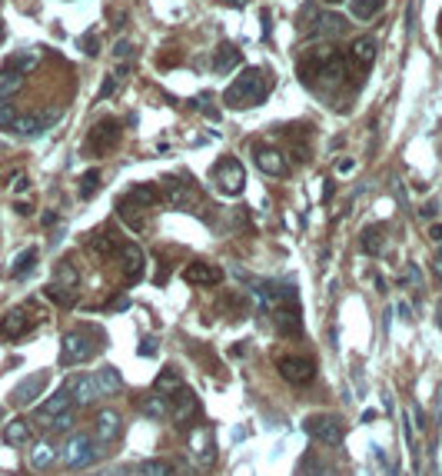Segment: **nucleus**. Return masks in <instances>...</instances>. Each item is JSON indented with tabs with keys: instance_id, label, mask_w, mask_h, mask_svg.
Masks as SVG:
<instances>
[{
	"instance_id": "8",
	"label": "nucleus",
	"mask_w": 442,
	"mask_h": 476,
	"mask_svg": "<svg viewBox=\"0 0 442 476\" xmlns=\"http://www.w3.org/2000/svg\"><path fill=\"white\" fill-rule=\"evenodd\" d=\"M50 383V373L43 370V373H33V377H27V380H21L17 387H13V393H11V403L13 406H33V400L43 393V387Z\"/></svg>"
},
{
	"instance_id": "14",
	"label": "nucleus",
	"mask_w": 442,
	"mask_h": 476,
	"mask_svg": "<svg viewBox=\"0 0 442 476\" xmlns=\"http://www.w3.org/2000/svg\"><path fill=\"white\" fill-rule=\"evenodd\" d=\"M120 267H123V277L127 280H140L143 277V263H147V257H143V250L137 247V243H120Z\"/></svg>"
},
{
	"instance_id": "44",
	"label": "nucleus",
	"mask_w": 442,
	"mask_h": 476,
	"mask_svg": "<svg viewBox=\"0 0 442 476\" xmlns=\"http://www.w3.org/2000/svg\"><path fill=\"white\" fill-rule=\"evenodd\" d=\"M157 353V340H143L140 343V357H153Z\"/></svg>"
},
{
	"instance_id": "31",
	"label": "nucleus",
	"mask_w": 442,
	"mask_h": 476,
	"mask_svg": "<svg viewBox=\"0 0 442 476\" xmlns=\"http://www.w3.org/2000/svg\"><path fill=\"white\" fill-rule=\"evenodd\" d=\"M140 413L143 416H150V420H166L170 416V406L163 403V397L157 393V397H147V400H140Z\"/></svg>"
},
{
	"instance_id": "16",
	"label": "nucleus",
	"mask_w": 442,
	"mask_h": 476,
	"mask_svg": "<svg viewBox=\"0 0 442 476\" xmlns=\"http://www.w3.org/2000/svg\"><path fill=\"white\" fill-rule=\"evenodd\" d=\"M346 31V21L339 13H316L313 27H310V37L313 40H323V37H339Z\"/></svg>"
},
{
	"instance_id": "50",
	"label": "nucleus",
	"mask_w": 442,
	"mask_h": 476,
	"mask_svg": "<svg viewBox=\"0 0 442 476\" xmlns=\"http://www.w3.org/2000/svg\"><path fill=\"white\" fill-rule=\"evenodd\" d=\"M436 210H439V206H436V204H426V206H422V210H419V214H422V216H436Z\"/></svg>"
},
{
	"instance_id": "54",
	"label": "nucleus",
	"mask_w": 442,
	"mask_h": 476,
	"mask_svg": "<svg viewBox=\"0 0 442 476\" xmlns=\"http://www.w3.org/2000/svg\"><path fill=\"white\" fill-rule=\"evenodd\" d=\"M323 4H343V0H323Z\"/></svg>"
},
{
	"instance_id": "1",
	"label": "nucleus",
	"mask_w": 442,
	"mask_h": 476,
	"mask_svg": "<svg viewBox=\"0 0 442 476\" xmlns=\"http://www.w3.org/2000/svg\"><path fill=\"white\" fill-rule=\"evenodd\" d=\"M266 77H263V70L259 67H246L243 74L233 80V84L227 87V94H223V100H227L230 107L237 110H246V107H256L259 100L266 97Z\"/></svg>"
},
{
	"instance_id": "25",
	"label": "nucleus",
	"mask_w": 442,
	"mask_h": 476,
	"mask_svg": "<svg viewBox=\"0 0 442 476\" xmlns=\"http://www.w3.org/2000/svg\"><path fill=\"white\" fill-rule=\"evenodd\" d=\"M359 247H363V253H366V257H379V253H382V247H386L382 227H366V230H363V233H359Z\"/></svg>"
},
{
	"instance_id": "43",
	"label": "nucleus",
	"mask_w": 442,
	"mask_h": 476,
	"mask_svg": "<svg viewBox=\"0 0 442 476\" xmlns=\"http://www.w3.org/2000/svg\"><path fill=\"white\" fill-rule=\"evenodd\" d=\"M70 426H74V416H70V413H60V416L50 423V430H70Z\"/></svg>"
},
{
	"instance_id": "39",
	"label": "nucleus",
	"mask_w": 442,
	"mask_h": 476,
	"mask_svg": "<svg viewBox=\"0 0 442 476\" xmlns=\"http://www.w3.org/2000/svg\"><path fill=\"white\" fill-rule=\"evenodd\" d=\"M13 123H17V110L11 104H0V130H11L13 133Z\"/></svg>"
},
{
	"instance_id": "24",
	"label": "nucleus",
	"mask_w": 442,
	"mask_h": 476,
	"mask_svg": "<svg viewBox=\"0 0 442 476\" xmlns=\"http://www.w3.org/2000/svg\"><path fill=\"white\" fill-rule=\"evenodd\" d=\"M4 440H7V446H27L30 443V423L27 420H11L7 426H4Z\"/></svg>"
},
{
	"instance_id": "2",
	"label": "nucleus",
	"mask_w": 442,
	"mask_h": 476,
	"mask_svg": "<svg viewBox=\"0 0 442 476\" xmlns=\"http://www.w3.org/2000/svg\"><path fill=\"white\" fill-rule=\"evenodd\" d=\"M302 433L323 446H339L346 440L343 420L333 416V413H313V416H306V420H302Z\"/></svg>"
},
{
	"instance_id": "53",
	"label": "nucleus",
	"mask_w": 442,
	"mask_h": 476,
	"mask_svg": "<svg viewBox=\"0 0 442 476\" xmlns=\"http://www.w3.org/2000/svg\"><path fill=\"white\" fill-rule=\"evenodd\" d=\"M243 4H246V0H233V7H243Z\"/></svg>"
},
{
	"instance_id": "19",
	"label": "nucleus",
	"mask_w": 442,
	"mask_h": 476,
	"mask_svg": "<svg viewBox=\"0 0 442 476\" xmlns=\"http://www.w3.org/2000/svg\"><path fill=\"white\" fill-rule=\"evenodd\" d=\"M196 410H200V403H196V397L190 393V389H180V393H173V406H170V413L176 416V423L193 420Z\"/></svg>"
},
{
	"instance_id": "17",
	"label": "nucleus",
	"mask_w": 442,
	"mask_h": 476,
	"mask_svg": "<svg viewBox=\"0 0 442 476\" xmlns=\"http://www.w3.org/2000/svg\"><path fill=\"white\" fill-rule=\"evenodd\" d=\"M67 406H70V389L64 387V389H57V393L47 403H40V406H37V420L50 426V423H54L60 413H67Z\"/></svg>"
},
{
	"instance_id": "4",
	"label": "nucleus",
	"mask_w": 442,
	"mask_h": 476,
	"mask_svg": "<svg viewBox=\"0 0 442 476\" xmlns=\"http://www.w3.org/2000/svg\"><path fill=\"white\" fill-rule=\"evenodd\" d=\"M94 350H97V343H94L84 330H70V333L64 336V343H60V367L86 363V360L94 357Z\"/></svg>"
},
{
	"instance_id": "29",
	"label": "nucleus",
	"mask_w": 442,
	"mask_h": 476,
	"mask_svg": "<svg viewBox=\"0 0 442 476\" xmlns=\"http://www.w3.org/2000/svg\"><path fill=\"white\" fill-rule=\"evenodd\" d=\"M166 200H170L176 210H186V206H193V194H190V187L180 184V180H166Z\"/></svg>"
},
{
	"instance_id": "41",
	"label": "nucleus",
	"mask_w": 442,
	"mask_h": 476,
	"mask_svg": "<svg viewBox=\"0 0 442 476\" xmlns=\"http://www.w3.org/2000/svg\"><path fill=\"white\" fill-rule=\"evenodd\" d=\"M27 187H30V180H27V173H13V180H11V190L13 194H23V190H27Z\"/></svg>"
},
{
	"instance_id": "40",
	"label": "nucleus",
	"mask_w": 442,
	"mask_h": 476,
	"mask_svg": "<svg viewBox=\"0 0 442 476\" xmlns=\"http://www.w3.org/2000/svg\"><path fill=\"white\" fill-rule=\"evenodd\" d=\"M117 80H120V74H107V80H103V87H100V94H97V100H107L113 90H117Z\"/></svg>"
},
{
	"instance_id": "33",
	"label": "nucleus",
	"mask_w": 442,
	"mask_h": 476,
	"mask_svg": "<svg viewBox=\"0 0 442 476\" xmlns=\"http://www.w3.org/2000/svg\"><path fill=\"white\" fill-rule=\"evenodd\" d=\"M386 7V0H353V17L356 21H373Z\"/></svg>"
},
{
	"instance_id": "32",
	"label": "nucleus",
	"mask_w": 442,
	"mask_h": 476,
	"mask_svg": "<svg viewBox=\"0 0 442 476\" xmlns=\"http://www.w3.org/2000/svg\"><path fill=\"white\" fill-rule=\"evenodd\" d=\"M54 460H57V450L50 443H37L30 450V466H33V470H47Z\"/></svg>"
},
{
	"instance_id": "35",
	"label": "nucleus",
	"mask_w": 442,
	"mask_h": 476,
	"mask_svg": "<svg viewBox=\"0 0 442 476\" xmlns=\"http://www.w3.org/2000/svg\"><path fill=\"white\" fill-rule=\"evenodd\" d=\"M140 476H173V466L166 460H147L140 466Z\"/></svg>"
},
{
	"instance_id": "45",
	"label": "nucleus",
	"mask_w": 442,
	"mask_h": 476,
	"mask_svg": "<svg viewBox=\"0 0 442 476\" xmlns=\"http://www.w3.org/2000/svg\"><path fill=\"white\" fill-rule=\"evenodd\" d=\"M113 54H117V57H127V54H130V43H127V40H117Z\"/></svg>"
},
{
	"instance_id": "52",
	"label": "nucleus",
	"mask_w": 442,
	"mask_h": 476,
	"mask_svg": "<svg viewBox=\"0 0 442 476\" xmlns=\"http://www.w3.org/2000/svg\"><path fill=\"white\" fill-rule=\"evenodd\" d=\"M17 214L27 216V214H33V206H30V204H17Z\"/></svg>"
},
{
	"instance_id": "47",
	"label": "nucleus",
	"mask_w": 442,
	"mask_h": 476,
	"mask_svg": "<svg viewBox=\"0 0 442 476\" xmlns=\"http://www.w3.org/2000/svg\"><path fill=\"white\" fill-rule=\"evenodd\" d=\"M127 306H130V300H127V297H117V300L110 303V310H127Z\"/></svg>"
},
{
	"instance_id": "37",
	"label": "nucleus",
	"mask_w": 442,
	"mask_h": 476,
	"mask_svg": "<svg viewBox=\"0 0 442 476\" xmlns=\"http://www.w3.org/2000/svg\"><path fill=\"white\" fill-rule=\"evenodd\" d=\"M90 250H97L100 257H113V253H120V247L107 237V233H100V237H94V240H90Z\"/></svg>"
},
{
	"instance_id": "30",
	"label": "nucleus",
	"mask_w": 442,
	"mask_h": 476,
	"mask_svg": "<svg viewBox=\"0 0 442 476\" xmlns=\"http://www.w3.org/2000/svg\"><path fill=\"white\" fill-rule=\"evenodd\" d=\"M349 57H353L359 67H369L373 60H376V40H373V37H359V40L353 43Z\"/></svg>"
},
{
	"instance_id": "18",
	"label": "nucleus",
	"mask_w": 442,
	"mask_h": 476,
	"mask_svg": "<svg viewBox=\"0 0 442 476\" xmlns=\"http://www.w3.org/2000/svg\"><path fill=\"white\" fill-rule=\"evenodd\" d=\"M120 200H123L127 206H133V210H140V214H143V210H150V206L160 200V194H157L150 184H137V187H130V194L120 197Z\"/></svg>"
},
{
	"instance_id": "42",
	"label": "nucleus",
	"mask_w": 442,
	"mask_h": 476,
	"mask_svg": "<svg viewBox=\"0 0 442 476\" xmlns=\"http://www.w3.org/2000/svg\"><path fill=\"white\" fill-rule=\"evenodd\" d=\"M80 47H84V54H90V57H94V54H97V50H100V43H97V33H86L84 40H80Z\"/></svg>"
},
{
	"instance_id": "38",
	"label": "nucleus",
	"mask_w": 442,
	"mask_h": 476,
	"mask_svg": "<svg viewBox=\"0 0 442 476\" xmlns=\"http://www.w3.org/2000/svg\"><path fill=\"white\" fill-rule=\"evenodd\" d=\"M43 293H47L54 303H60V306H74V293H64V287H57V283H50Z\"/></svg>"
},
{
	"instance_id": "12",
	"label": "nucleus",
	"mask_w": 442,
	"mask_h": 476,
	"mask_svg": "<svg viewBox=\"0 0 442 476\" xmlns=\"http://www.w3.org/2000/svg\"><path fill=\"white\" fill-rule=\"evenodd\" d=\"M183 280L193 287H216V283H223V270L210 260H193V263H186Z\"/></svg>"
},
{
	"instance_id": "48",
	"label": "nucleus",
	"mask_w": 442,
	"mask_h": 476,
	"mask_svg": "<svg viewBox=\"0 0 442 476\" xmlns=\"http://www.w3.org/2000/svg\"><path fill=\"white\" fill-rule=\"evenodd\" d=\"M173 473H180V476H196L193 470H190V466L186 463H176V470H173Z\"/></svg>"
},
{
	"instance_id": "56",
	"label": "nucleus",
	"mask_w": 442,
	"mask_h": 476,
	"mask_svg": "<svg viewBox=\"0 0 442 476\" xmlns=\"http://www.w3.org/2000/svg\"><path fill=\"white\" fill-rule=\"evenodd\" d=\"M439 267H442V247H439Z\"/></svg>"
},
{
	"instance_id": "13",
	"label": "nucleus",
	"mask_w": 442,
	"mask_h": 476,
	"mask_svg": "<svg viewBox=\"0 0 442 476\" xmlns=\"http://www.w3.org/2000/svg\"><path fill=\"white\" fill-rule=\"evenodd\" d=\"M30 326H33V320L27 316L23 306L7 310V314L0 316V336H7V340H21L23 333H30Z\"/></svg>"
},
{
	"instance_id": "46",
	"label": "nucleus",
	"mask_w": 442,
	"mask_h": 476,
	"mask_svg": "<svg viewBox=\"0 0 442 476\" xmlns=\"http://www.w3.org/2000/svg\"><path fill=\"white\" fill-rule=\"evenodd\" d=\"M349 170H356V160H353V157H346V160L339 163V173H349Z\"/></svg>"
},
{
	"instance_id": "20",
	"label": "nucleus",
	"mask_w": 442,
	"mask_h": 476,
	"mask_svg": "<svg viewBox=\"0 0 442 476\" xmlns=\"http://www.w3.org/2000/svg\"><path fill=\"white\" fill-rule=\"evenodd\" d=\"M256 167L263 173H270V177H283L286 173V157L280 150H273V147H263V150H256Z\"/></svg>"
},
{
	"instance_id": "3",
	"label": "nucleus",
	"mask_w": 442,
	"mask_h": 476,
	"mask_svg": "<svg viewBox=\"0 0 442 476\" xmlns=\"http://www.w3.org/2000/svg\"><path fill=\"white\" fill-rule=\"evenodd\" d=\"M213 184L220 194L227 197H239L243 187H246V173H243V163L237 157H223V160L213 167Z\"/></svg>"
},
{
	"instance_id": "21",
	"label": "nucleus",
	"mask_w": 442,
	"mask_h": 476,
	"mask_svg": "<svg viewBox=\"0 0 442 476\" xmlns=\"http://www.w3.org/2000/svg\"><path fill=\"white\" fill-rule=\"evenodd\" d=\"M243 64V50H239L237 43H223L220 50H216V57H213V70L216 74H230L233 67H239Z\"/></svg>"
},
{
	"instance_id": "7",
	"label": "nucleus",
	"mask_w": 442,
	"mask_h": 476,
	"mask_svg": "<svg viewBox=\"0 0 442 476\" xmlns=\"http://www.w3.org/2000/svg\"><path fill=\"white\" fill-rule=\"evenodd\" d=\"M190 450H193V460L203 470L216 463V440H213V430L210 426H200V430L190 433Z\"/></svg>"
},
{
	"instance_id": "10",
	"label": "nucleus",
	"mask_w": 442,
	"mask_h": 476,
	"mask_svg": "<svg viewBox=\"0 0 442 476\" xmlns=\"http://www.w3.org/2000/svg\"><path fill=\"white\" fill-rule=\"evenodd\" d=\"M273 320H276V326L283 330V336H296L302 330V316H300V303H296V293L293 297H286V300L273 310Z\"/></svg>"
},
{
	"instance_id": "27",
	"label": "nucleus",
	"mask_w": 442,
	"mask_h": 476,
	"mask_svg": "<svg viewBox=\"0 0 442 476\" xmlns=\"http://www.w3.org/2000/svg\"><path fill=\"white\" fill-rule=\"evenodd\" d=\"M37 247H27V250H21L17 257H13V267H11V277H17V280H23L27 273H33V267H37Z\"/></svg>"
},
{
	"instance_id": "9",
	"label": "nucleus",
	"mask_w": 442,
	"mask_h": 476,
	"mask_svg": "<svg viewBox=\"0 0 442 476\" xmlns=\"http://www.w3.org/2000/svg\"><path fill=\"white\" fill-rule=\"evenodd\" d=\"M120 133H123V127H120L117 120H100L97 127L90 130V150H97V153H110L113 147L120 143Z\"/></svg>"
},
{
	"instance_id": "34",
	"label": "nucleus",
	"mask_w": 442,
	"mask_h": 476,
	"mask_svg": "<svg viewBox=\"0 0 442 476\" xmlns=\"http://www.w3.org/2000/svg\"><path fill=\"white\" fill-rule=\"evenodd\" d=\"M76 283H80V273H76V267L70 260H64L57 267V287H76Z\"/></svg>"
},
{
	"instance_id": "49",
	"label": "nucleus",
	"mask_w": 442,
	"mask_h": 476,
	"mask_svg": "<svg viewBox=\"0 0 442 476\" xmlns=\"http://www.w3.org/2000/svg\"><path fill=\"white\" fill-rule=\"evenodd\" d=\"M429 237H432V240H436V243H442V223H436V227H432V230H429Z\"/></svg>"
},
{
	"instance_id": "11",
	"label": "nucleus",
	"mask_w": 442,
	"mask_h": 476,
	"mask_svg": "<svg viewBox=\"0 0 442 476\" xmlns=\"http://www.w3.org/2000/svg\"><path fill=\"white\" fill-rule=\"evenodd\" d=\"M57 120H60V107L47 110V114H33V117H17L13 133H21V137H40V133H47V130L54 127Z\"/></svg>"
},
{
	"instance_id": "5",
	"label": "nucleus",
	"mask_w": 442,
	"mask_h": 476,
	"mask_svg": "<svg viewBox=\"0 0 442 476\" xmlns=\"http://www.w3.org/2000/svg\"><path fill=\"white\" fill-rule=\"evenodd\" d=\"M276 370L293 387H306L316 377V363L310 357H276Z\"/></svg>"
},
{
	"instance_id": "55",
	"label": "nucleus",
	"mask_w": 442,
	"mask_h": 476,
	"mask_svg": "<svg viewBox=\"0 0 442 476\" xmlns=\"http://www.w3.org/2000/svg\"><path fill=\"white\" fill-rule=\"evenodd\" d=\"M0 40H4V23H0Z\"/></svg>"
},
{
	"instance_id": "26",
	"label": "nucleus",
	"mask_w": 442,
	"mask_h": 476,
	"mask_svg": "<svg viewBox=\"0 0 442 476\" xmlns=\"http://www.w3.org/2000/svg\"><path fill=\"white\" fill-rule=\"evenodd\" d=\"M180 389H183V380H180V373H176V370L173 367H166V370H160V377L153 380V393H180Z\"/></svg>"
},
{
	"instance_id": "28",
	"label": "nucleus",
	"mask_w": 442,
	"mask_h": 476,
	"mask_svg": "<svg viewBox=\"0 0 442 476\" xmlns=\"http://www.w3.org/2000/svg\"><path fill=\"white\" fill-rule=\"evenodd\" d=\"M94 377H97L100 389H103V397H113V393H120V389H123V377L117 373V367H100Z\"/></svg>"
},
{
	"instance_id": "15",
	"label": "nucleus",
	"mask_w": 442,
	"mask_h": 476,
	"mask_svg": "<svg viewBox=\"0 0 442 476\" xmlns=\"http://www.w3.org/2000/svg\"><path fill=\"white\" fill-rule=\"evenodd\" d=\"M67 389H70V400L80 403V406H90L94 400H100V397H103V389H100V383H97V377H94V373H90V377H76Z\"/></svg>"
},
{
	"instance_id": "36",
	"label": "nucleus",
	"mask_w": 442,
	"mask_h": 476,
	"mask_svg": "<svg viewBox=\"0 0 442 476\" xmlns=\"http://www.w3.org/2000/svg\"><path fill=\"white\" fill-rule=\"evenodd\" d=\"M97 187H100V173L97 170H86L84 177H80V197H84V200H90V197L97 194Z\"/></svg>"
},
{
	"instance_id": "51",
	"label": "nucleus",
	"mask_w": 442,
	"mask_h": 476,
	"mask_svg": "<svg viewBox=\"0 0 442 476\" xmlns=\"http://www.w3.org/2000/svg\"><path fill=\"white\" fill-rule=\"evenodd\" d=\"M97 476H130L127 470H103V473H97Z\"/></svg>"
},
{
	"instance_id": "22",
	"label": "nucleus",
	"mask_w": 442,
	"mask_h": 476,
	"mask_svg": "<svg viewBox=\"0 0 442 476\" xmlns=\"http://www.w3.org/2000/svg\"><path fill=\"white\" fill-rule=\"evenodd\" d=\"M97 426H94V430H97V440L100 443H110V440H117L120 436V416L113 410H103V413H97Z\"/></svg>"
},
{
	"instance_id": "6",
	"label": "nucleus",
	"mask_w": 442,
	"mask_h": 476,
	"mask_svg": "<svg viewBox=\"0 0 442 476\" xmlns=\"http://www.w3.org/2000/svg\"><path fill=\"white\" fill-rule=\"evenodd\" d=\"M94 456H97V446H94V440H90V436H84V433L70 436V440L60 446V460H64L70 470L94 463Z\"/></svg>"
},
{
	"instance_id": "23",
	"label": "nucleus",
	"mask_w": 442,
	"mask_h": 476,
	"mask_svg": "<svg viewBox=\"0 0 442 476\" xmlns=\"http://www.w3.org/2000/svg\"><path fill=\"white\" fill-rule=\"evenodd\" d=\"M21 87H23L21 70H17V67H4V70H0V104H7Z\"/></svg>"
}]
</instances>
